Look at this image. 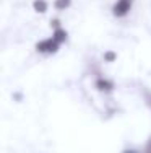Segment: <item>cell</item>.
Listing matches in <instances>:
<instances>
[{
    "mask_svg": "<svg viewBox=\"0 0 151 153\" xmlns=\"http://www.w3.org/2000/svg\"><path fill=\"white\" fill-rule=\"evenodd\" d=\"M70 3H71V0H55V8L57 10H65V8H68L70 7Z\"/></svg>",
    "mask_w": 151,
    "mask_h": 153,
    "instance_id": "cell-6",
    "label": "cell"
},
{
    "mask_svg": "<svg viewBox=\"0 0 151 153\" xmlns=\"http://www.w3.org/2000/svg\"><path fill=\"white\" fill-rule=\"evenodd\" d=\"M96 88L99 90V91H112L114 90V83L110 82V80H106V78H99L98 82H96Z\"/></svg>",
    "mask_w": 151,
    "mask_h": 153,
    "instance_id": "cell-3",
    "label": "cell"
},
{
    "mask_svg": "<svg viewBox=\"0 0 151 153\" xmlns=\"http://www.w3.org/2000/svg\"><path fill=\"white\" fill-rule=\"evenodd\" d=\"M50 26H52L54 30H60V21L59 20H50Z\"/></svg>",
    "mask_w": 151,
    "mask_h": 153,
    "instance_id": "cell-8",
    "label": "cell"
},
{
    "mask_svg": "<svg viewBox=\"0 0 151 153\" xmlns=\"http://www.w3.org/2000/svg\"><path fill=\"white\" fill-rule=\"evenodd\" d=\"M59 42L55 41L54 38H49V39H44V41L38 42V46H36V49L39 51V52H47V54H54L59 51Z\"/></svg>",
    "mask_w": 151,
    "mask_h": 153,
    "instance_id": "cell-1",
    "label": "cell"
},
{
    "mask_svg": "<svg viewBox=\"0 0 151 153\" xmlns=\"http://www.w3.org/2000/svg\"><path fill=\"white\" fill-rule=\"evenodd\" d=\"M47 2L46 0H34L33 2V8H34V12H38V13H46L47 12Z\"/></svg>",
    "mask_w": 151,
    "mask_h": 153,
    "instance_id": "cell-4",
    "label": "cell"
},
{
    "mask_svg": "<svg viewBox=\"0 0 151 153\" xmlns=\"http://www.w3.org/2000/svg\"><path fill=\"white\" fill-rule=\"evenodd\" d=\"M117 59L116 52H112V51H107V52H104V60L106 62H114Z\"/></svg>",
    "mask_w": 151,
    "mask_h": 153,
    "instance_id": "cell-7",
    "label": "cell"
},
{
    "mask_svg": "<svg viewBox=\"0 0 151 153\" xmlns=\"http://www.w3.org/2000/svg\"><path fill=\"white\" fill-rule=\"evenodd\" d=\"M132 8V0H117L112 7V12L116 16H125Z\"/></svg>",
    "mask_w": 151,
    "mask_h": 153,
    "instance_id": "cell-2",
    "label": "cell"
},
{
    "mask_svg": "<svg viewBox=\"0 0 151 153\" xmlns=\"http://www.w3.org/2000/svg\"><path fill=\"white\" fill-rule=\"evenodd\" d=\"M122 153H136L135 150H125V152H122Z\"/></svg>",
    "mask_w": 151,
    "mask_h": 153,
    "instance_id": "cell-10",
    "label": "cell"
},
{
    "mask_svg": "<svg viewBox=\"0 0 151 153\" xmlns=\"http://www.w3.org/2000/svg\"><path fill=\"white\" fill-rule=\"evenodd\" d=\"M145 153H151V142L148 143V147H146V152Z\"/></svg>",
    "mask_w": 151,
    "mask_h": 153,
    "instance_id": "cell-9",
    "label": "cell"
},
{
    "mask_svg": "<svg viewBox=\"0 0 151 153\" xmlns=\"http://www.w3.org/2000/svg\"><path fill=\"white\" fill-rule=\"evenodd\" d=\"M52 38L55 39L59 44H62V42H65V39H67V31L62 30V28H60V30H55V31H54V36H52Z\"/></svg>",
    "mask_w": 151,
    "mask_h": 153,
    "instance_id": "cell-5",
    "label": "cell"
}]
</instances>
